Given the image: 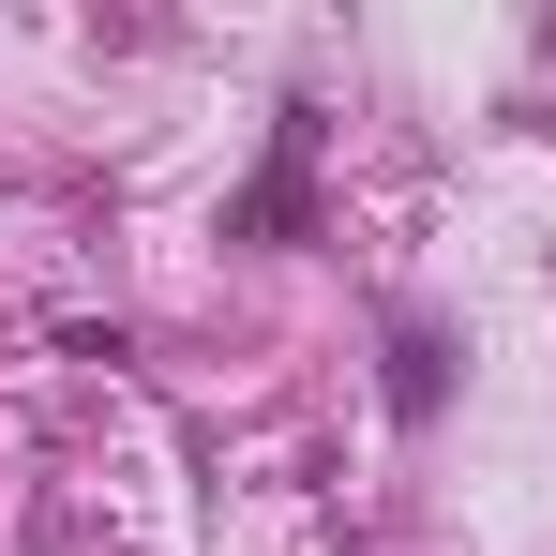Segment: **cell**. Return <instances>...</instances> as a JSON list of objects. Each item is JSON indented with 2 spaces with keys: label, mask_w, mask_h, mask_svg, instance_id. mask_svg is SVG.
<instances>
[{
  "label": "cell",
  "mask_w": 556,
  "mask_h": 556,
  "mask_svg": "<svg viewBox=\"0 0 556 556\" xmlns=\"http://www.w3.org/2000/svg\"><path fill=\"white\" fill-rule=\"evenodd\" d=\"M301 166H316V105H286V151H271V181L241 195L226 226H241V241H286V226H301Z\"/></svg>",
  "instance_id": "6da1fadb"
},
{
  "label": "cell",
  "mask_w": 556,
  "mask_h": 556,
  "mask_svg": "<svg viewBox=\"0 0 556 556\" xmlns=\"http://www.w3.org/2000/svg\"><path fill=\"white\" fill-rule=\"evenodd\" d=\"M437 391H452L437 331H391V421H437Z\"/></svg>",
  "instance_id": "7a4b0ae2"
}]
</instances>
